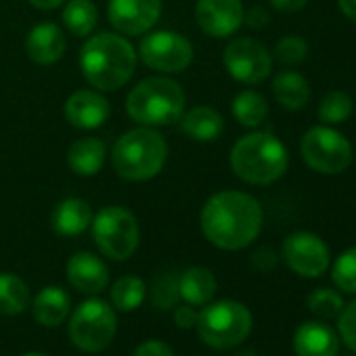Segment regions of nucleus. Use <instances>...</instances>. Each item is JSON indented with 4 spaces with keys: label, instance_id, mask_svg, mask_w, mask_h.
<instances>
[{
    "label": "nucleus",
    "instance_id": "nucleus-29",
    "mask_svg": "<svg viewBox=\"0 0 356 356\" xmlns=\"http://www.w3.org/2000/svg\"><path fill=\"white\" fill-rule=\"evenodd\" d=\"M354 103L350 99V95L341 92V90H331L321 99L318 105V120L327 126H335L346 122L352 115Z\"/></svg>",
    "mask_w": 356,
    "mask_h": 356
},
{
    "label": "nucleus",
    "instance_id": "nucleus-16",
    "mask_svg": "<svg viewBox=\"0 0 356 356\" xmlns=\"http://www.w3.org/2000/svg\"><path fill=\"white\" fill-rule=\"evenodd\" d=\"M109 101L95 90H78L65 101V120L82 130L99 128L109 120Z\"/></svg>",
    "mask_w": 356,
    "mask_h": 356
},
{
    "label": "nucleus",
    "instance_id": "nucleus-14",
    "mask_svg": "<svg viewBox=\"0 0 356 356\" xmlns=\"http://www.w3.org/2000/svg\"><path fill=\"white\" fill-rule=\"evenodd\" d=\"M195 17L200 28L212 38H229L243 24L241 0H200Z\"/></svg>",
    "mask_w": 356,
    "mask_h": 356
},
{
    "label": "nucleus",
    "instance_id": "nucleus-32",
    "mask_svg": "<svg viewBox=\"0 0 356 356\" xmlns=\"http://www.w3.org/2000/svg\"><path fill=\"white\" fill-rule=\"evenodd\" d=\"M308 55V44L302 36H283L277 44H275V59L281 63V65H287V67H293V65H300Z\"/></svg>",
    "mask_w": 356,
    "mask_h": 356
},
{
    "label": "nucleus",
    "instance_id": "nucleus-1",
    "mask_svg": "<svg viewBox=\"0 0 356 356\" xmlns=\"http://www.w3.org/2000/svg\"><path fill=\"white\" fill-rule=\"evenodd\" d=\"M260 204L241 191H220L202 210V231L220 250H243L256 241L262 229Z\"/></svg>",
    "mask_w": 356,
    "mask_h": 356
},
{
    "label": "nucleus",
    "instance_id": "nucleus-19",
    "mask_svg": "<svg viewBox=\"0 0 356 356\" xmlns=\"http://www.w3.org/2000/svg\"><path fill=\"white\" fill-rule=\"evenodd\" d=\"M92 222V212H90V206L82 200H76V197H70V200H63L55 212H53V218H51V225L55 229V233L63 235V237H76V235H82Z\"/></svg>",
    "mask_w": 356,
    "mask_h": 356
},
{
    "label": "nucleus",
    "instance_id": "nucleus-40",
    "mask_svg": "<svg viewBox=\"0 0 356 356\" xmlns=\"http://www.w3.org/2000/svg\"><path fill=\"white\" fill-rule=\"evenodd\" d=\"M28 3L36 9H42V11H53L57 7H61L65 0H28Z\"/></svg>",
    "mask_w": 356,
    "mask_h": 356
},
{
    "label": "nucleus",
    "instance_id": "nucleus-7",
    "mask_svg": "<svg viewBox=\"0 0 356 356\" xmlns=\"http://www.w3.org/2000/svg\"><path fill=\"white\" fill-rule=\"evenodd\" d=\"M115 310L103 300H86L70 318V339L82 352H101L115 337Z\"/></svg>",
    "mask_w": 356,
    "mask_h": 356
},
{
    "label": "nucleus",
    "instance_id": "nucleus-8",
    "mask_svg": "<svg viewBox=\"0 0 356 356\" xmlns=\"http://www.w3.org/2000/svg\"><path fill=\"white\" fill-rule=\"evenodd\" d=\"M300 151L310 170L327 176L346 172L354 157L350 140L327 124L308 128L302 136Z\"/></svg>",
    "mask_w": 356,
    "mask_h": 356
},
{
    "label": "nucleus",
    "instance_id": "nucleus-11",
    "mask_svg": "<svg viewBox=\"0 0 356 356\" xmlns=\"http://www.w3.org/2000/svg\"><path fill=\"white\" fill-rule=\"evenodd\" d=\"M227 72L243 84H260L270 76L273 57L264 44L254 38H235L222 55Z\"/></svg>",
    "mask_w": 356,
    "mask_h": 356
},
{
    "label": "nucleus",
    "instance_id": "nucleus-27",
    "mask_svg": "<svg viewBox=\"0 0 356 356\" xmlns=\"http://www.w3.org/2000/svg\"><path fill=\"white\" fill-rule=\"evenodd\" d=\"M233 115L241 126L256 128L260 126L268 115V103L266 99L256 90H243L233 99Z\"/></svg>",
    "mask_w": 356,
    "mask_h": 356
},
{
    "label": "nucleus",
    "instance_id": "nucleus-4",
    "mask_svg": "<svg viewBox=\"0 0 356 356\" xmlns=\"http://www.w3.org/2000/svg\"><path fill=\"white\" fill-rule=\"evenodd\" d=\"M185 92L181 84L170 78H147L138 82L128 99V115L143 126H168L183 118L185 113Z\"/></svg>",
    "mask_w": 356,
    "mask_h": 356
},
{
    "label": "nucleus",
    "instance_id": "nucleus-9",
    "mask_svg": "<svg viewBox=\"0 0 356 356\" xmlns=\"http://www.w3.org/2000/svg\"><path fill=\"white\" fill-rule=\"evenodd\" d=\"M92 235L99 250L111 260H128L140 239L136 218L120 206H107L92 218Z\"/></svg>",
    "mask_w": 356,
    "mask_h": 356
},
{
    "label": "nucleus",
    "instance_id": "nucleus-2",
    "mask_svg": "<svg viewBox=\"0 0 356 356\" xmlns=\"http://www.w3.org/2000/svg\"><path fill=\"white\" fill-rule=\"evenodd\" d=\"M80 67L90 86L99 90L122 88L136 70L134 47L118 34H97L82 47Z\"/></svg>",
    "mask_w": 356,
    "mask_h": 356
},
{
    "label": "nucleus",
    "instance_id": "nucleus-5",
    "mask_svg": "<svg viewBox=\"0 0 356 356\" xmlns=\"http://www.w3.org/2000/svg\"><path fill=\"white\" fill-rule=\"evenodd\" d=\"M168 145L163 136L151 128H136L120 136L111 151L115 172L126 181H149L165 163Z\"/></svg>",
    "mask_w": 356,
    "mask_h": 356
},
{
    "label": "nucleus",
    "instance_id": "nucleus-17",
    "mask_svg": "<svg viewBox=\"0 0 356 356\" xmlns=\"http://www.w3.org/2000/svg\"><path fill=\"white\" fill-rule=\"evenodd\" d=\"M26 49L30 59L38 65L57 63L65 53V34L55 24H40L30 30Z\"/></svg>",
    "mask_w": 356,
    "mask_h": 356
},
{
    "label": "nucleus",
    "instance_id": "nucleus-21",
    "mask_svg": "<svg viewBox=\"0 0 356 356\" xmlns=\"http://www.w3.org/2000/svg\"><path fill=\"white\" fill-rule=\"evenodd\" d=\"M216 277L204 268V266H193L185 270L178 277V291H181V300H185L189 306H204L216 296Z\"/></svg>",
    "mask_w": 356,
    "mask_h": 356
},
{
    "label": "nucleus",
    "instance_id": "nucleus-20",
    "mask_svg": "<svg viewBox=\"0 0 356 356\" xmlns=\"http://www.w3.org/2000/svg\"><path fill=\"white\" fill-rule=\"evenodd\" d=\"M70 306L72 302L65 289L51 285L36 296L32 304V314L42 327H57L70 316Z\"/></svg>",
    "mask_w": 356,
    "mask_h": 356
},
{
    "label": "nucleus",
    "instance_id": "nucleus-15",
    "mask_svg": "<svg viewBox=\"0 0 356 356\" xmlns=\"http://www.w3.org/2000/svg\"><path fill=\"white\" fill-rule=\"evenodd\" d=\"M65 273H67V281L72 283V287L88 296L101 293L109 283V268L99 256L90 252L74 254L67 260Z\"/></svg>",
    "mask_w": 356,
    "mask_h": 356
},
{
    "label": "nucleus",
    "instance_id": "nucleus-25",
    "mask_svg": "<svg viewBox=\"0 0 356 356\" xmlns=\"http://www.w3.org/2000/svg\"><path fill=\"white\" fill-rule=\"evenodd\" d=\"M30 304V287L24 279L11 273L0 275V314L17 316Z\"/></svg>",
    "mask_w": 356,
    "mask_h": 356
},
{
    "label": "nucleus",
    "instance_id": "nucleus-37",
    "mask_svg": "<svg viewBox=\"0 0 356 356\" xmlns=\"http://www.w3.org/2000/svg\"><path fill=\"white\" fill-rule=\"evenodd\" d=\"M270 5L281 13H296L308 5V0H270Z\"/></svg>",
    "mask_w": 356,
    "mask_h": 356
},
{
    "label": "nucleus",
    "instance_id": "nucleus-36",
    "mask_svg": "<svg viewBox=\"0 0 356 356\" xmlns=\"http://www.w3.org/2000/svg\"><path fill=\"white\" fill-rule=\"evenodd\" d=\"M197 314L200 312H195L191 306H181L174 312V323L181 329H193L197 325Z\"/></svg>",
    "mask_w": 356,
    "mask_h": 356
},
{
    "label": "nucleus",
    "instance_id": "nucleus-38",
    "mask_svg": "<svg viewBox=\"0 0 356 356\" xmlns=\"http://www.w3.org/2000/svg\"><path fill=\"white\" fill-rule=\"evenodd\" d=\"M243 22H245L248 26H252V28H262V26L268 24V13H266L264 9H260V7H254V9L248 13V17H243Z\"/></svg>",
    "mask_w": 356,
    "mask_h": 356
},
{
    "label": "nucleus",
    "instance_id": "nucleus-39",
    "mask_svg": "<svg viewBox=\"0 0 356 356\" xmlns=\"http://www.w3.org/2000/svg\"><path fill=\"white\" fill-rule=\"evenodd\" d=\"M337 5L341 9V13L356 24V0H337Z\"/></svg>",
    "mask_w": 356,
    "mask_h": 356
},
{
    "label": "nucleus",
    "instance_id": "nucleus-34",
    "mask_svg": "<svg viewBox=\"0 0 356 356\" xmlns=\"http://www.w3.org/2000/svg\"><path fill=\"white\" fill-rule=\"evenodd\" d=\"M337 329H339V335L346 341V346L356 352V300L341 308Z\"/></svg>",
    "mask_w": 356,
    "mask_h": 356
},
{
    "label": "nucleus",
    "instance_id": "nucleus-35",
    "mask_svg": "<svg viewBox=\"0 0 356 356\" xmlns=\"http://www.w3.org/2000/svg\"><path fill=\"white\" fill-rule=\"evenodd\" d=\"M132 356H174V350L161 339H147L132 352Z\"/></svg>",
    "mask_w": 356,
    "mask_h": 356
},
{
    "label": "nucleus",
    "instance_id": "nucleus-23",
    "mask_svg": "<svg viewBox=\"0 0 356 356\" xmlns=\"http://www.w3.org/2000/svg\"><path fill=\"white\" fill-rule=\"evenodd\" d=\"M105 153L107 149L103 140L95 136L78 138L67 151V163L80 176H95L105 163Z\"/></svg>",
    "mask_w": 356,
    "mask_h": 356
},
{
    "label": "nucleus",
    "instance_id": "nucleus-33",
    "mask_svg": "<svg viewBox=\"0 0 356 356\" xmlns=\"http://www.w3.org/2000/svg\"><path fill=\"white\" fill-rule=\"evenodd\" d=\"M308 308L321 318H333V316H337L341 312L343 300H341V296L337 291L321 287V289H314L308 296Z\"/></svg>",
    "mask_w": 356,
    "mask_h": 356
},
{
    "label": "nucleus",
    "instance_id": "nucleus-12",
    "mask_svg": "<svg viewBox=\"0 0 356 356\" xmlns=\"http://www.w3.org/2000/svg\"><path fill=\"white\" fill-rule=\"evenodd\" d=\"M283 258L293 273L308 279L325 275L331 260L327 243L318 235L306 231L291 233L283 241Z\"/></svg>",
    "mask_w": 356,
    "mask_h": 356
},
{
    "label": "nucleus",
    "instance_id": "nucleus-10",
    "mask_svg": "<svg viewBox=\"0 0 356 356\" xmlns=\"http://www.w3.org/2000/svg\"><path fill=\"white\" fill-rule=\"evenodd\" d=\"M138 53L147 67L163 74H178L193 61V44L176 32L147 34L140 40Z\"/></svg>",
    "mask_w": 356,
    "mask_h": 356
},
{
    "label": "nucleus",
    "instance_id": "nucleus-28",
    "mask_svg": "<svg viewBox=\"0 0 356 356\" xmlns=\"http://www.w3.org/2000/svg\"><path fill=\"white\" fill-rule=\"evenodd\" d=\"M145 296H147V285L140 277H134V275L120 277L111 287V302L122 312H130L138 308Z\"/></svg>",
    "mask_w": 356,
    "mask_h": 356
},
{
    "label": "nucleus",
    "instance_id": "nucleus-26",
    "mask_svg": "<svg viewBox=\"0 0 356 356\" xmlns=\"http://www.w3.org/2000/svg\"><path fill=\"white\" fill-rule=\"evenodd\" d=\"M97 22L99 11L92 0H70L63 9V24L78 38L88 36L95 30Z\"/></svg>",
    "mask_w": 356,
    "mask_h": 356
},
{
    "label": "nucleus",
    "instance_id": "nucleus-6",
    "mask_svg": "<svg viewBox=\"0 0 356 356\" xmlns=\"http://www.w3.org/2000/svg\"><path fill=\"white\" fill-rule=\"evenodd\" d=\"M254 318L248 306L235 300H220L197 314V335L210 348L227 350L248 339Z\"/></svg>",
    "mask_w": 356,
    "mask_h": 356
},
{
    "label": "nucleus",
    "instance_id": "nucleus-30",
    "mask_svg": "<svg viewBox=\"0 0 356 356\" xmlns=\"http://www.w3.org/2000/svg\"><path fill=\"white\" fill-rule=\"evenodd\" d=\"M181 300V291H178V275L172 270H161L153 283H151V302L161 308L170 310Z\"/></svg>",
    "mask_w": 356,
    "mask_h": 356
},
{
    "label": "nucleus",
    "instance_id": "nucleus-24",
    "mask_svg": "<svg viewBox=\"0 0 356 356\" xmlns=\"http://www.w3.org/2000/svg\"><path fill=\"white\" fill-rule=\"evenodd\" d=\"M183 130L193 138V140H200V143H210V140H216L225 128V122H222V115L212 109V107H206V105H200V107H193L189 109L187 113H183Z\"/></svg>",
    "mask_w": 356,
    "mask_h": 356
},
{
    "label": "nucleus",
    "instance_id": "nucleus-41",
    "mask_svg": "<svg viewBox=\"0 0 356 356\" xmlns=\"http://www.w3.org/2000/svg\"><path fill=\"white\" fill-rule=\"evenodd\" d=\"M24 356H47V354H42V352H28V354H24Z\"/></svg>",
    "mask_w": 356,
    "mask_h": 356
},
{
    "label": "nucleus",
    "instance_id": "nucleus-13",
    "mask_svg": "<svg viewBox=\"0 0 356 356\" xmlns=\"http://www.w3.org/2000/svg\"><path fill=\"white\" fill-rule=\"evenodd\" d=\"M161 15V0H109V24L128 36L149 32Z\"/></svg>",
    "mask_w": 356,
    "mask_h": 356
},
{
    "label": "nucleus",
    "instance_id": "nucleus-3",
    "mask_svg": "<svg viewBox=\"0 0 356 356\" xmlns=\"http://www.w3.org/2000/svg\"><path fill=\"white\" fill-rule=\"evenodd\" d=\"M289 155L285 145L270 132H252L239 138L231 151L235 176L250 185H270L285 174Z\"/></svg>",
    "mask_w": 356,
    "mask_h": 356
},
{
    "label": "nucleus",
    "instance_id": "nucleus-22",
    "mask_svg": "<svg viewBox=\"0 0 356 356\" xmlns=\"http://www.w3.org/2000/svg\"><path fill=\"white\" fill-rule=\"evenodd\" d=\"M273 95L281 107H285L289 111H300L306 107V103L310 99V84L302 74L285 70L275 76Z\"/></svg>",
    "mask_w": 356,
    "mask_h": 356
},
{
    "label": "nucleus",
    "instance_id": "nucleus-31",
    "mask_svg": "<svg viewBox=\"0 0 356 356\" xmlns=\"http://www.w3.org/2000/svg\"><path fill=\"white\" fill-rule=\"evenodd\" d=\"M331 279L341 291L356 293V248H350L343 254H339V258L333 264Z\"/></svg>",
    "mask_w": 356,
    "mask_h": 356
},
{
    "label": "nucleus",
    "instance_id": "nucleus-18",
    "mask_svg": "<svg viewBox=\"0 0 356 356\" xmlns=\"http://www.w3.org/2000/svg\"><path fill=\"white\" fill-rule=\"evenodd\" d=\"M337 335L323 323H304L293 333V350L298 356H337Z\"/></svg>",
    "mask_w": 356,
    "mask_h": 356
}]
</instances>
